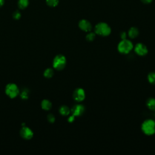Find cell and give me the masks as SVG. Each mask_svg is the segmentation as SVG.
I'll use <instances>...</instances> for the list:
<instances>
[{
  "instance_id": "22",
  "label": "cell",
  "mask_w": 155,
  "mask_h": 155,
  "mask_svg": "<svg viewBox=\"0 0 155 155\" xmlns=\"http://www.w3.org/2000/svg\"><path fill=\"white\" fill-rule=\"evenodd\" d=\"M47 119L48 120V122L52 124V123H54L55 122V120H56V118H55V116L54 114H51V113H50L47 115Z\"/></svg>"
},
{
  "instance_id": "20",
  "label": "cell",
  "mask_w": 155,
  "mask_h": 155,
  "mask_svg": "<svg viewBox=\"0 0 155 155\" xmlns=\"http://www.w3.org/2000/svg\"><path fill=\"white\" fill-rule=\"evenodd\" d=\"M19 95L22 99H27L29 95L28 91L27 89H24L21 93H19Z\"/></svg>"
},
{
  "instance_id": "21",
  "label": "cell",
  "mask_w": 155,
  "mask_h": 155,
  "mask_svg": "<svg viewBox=\"0 0 155 155\" xmlns=\"http://www.w3.org/2000/svg\"><path fill=\"white\" fill-rule=\"evenodd\" d=\"M12 17L15 20H18L21 17V13L19 10H15L12 14Z\"/></svg>"
},
{
  "instance_id": "7",
  "label": "cell",
  "mask_w": 155,
  "mask_h": 155,
  "mask_svg": "<svg viewBox=\"0 0 155 155\" xmlns=\"http://www.w3.org/2000/svg\"><path fill=\"white\" fill-rule=\"evenodd\" d=\"M73 98L76 102H81L85 98V92L82 88H76L73 93Z\"/></svg>"
},
{
  "instance_id": "1",
  "label": "cell",
  "mask_w": 155,
  "mask_h": 155,
  "mask_svg": "<svg viewBox=\"0 0 155 155\" xmlns=\"http://www.w3.org/2000/svg\"><path fill=\"white\" fill-rule=\"evenodd\" d=\"M142 132L148 136L155 134V120L148 119L143 121L141 125Z\"/></svg>"
},
{
  "instance_id": "18",
  "label": "cell",
  "mask_w": 155,
  "mask_h": 155,
  "mask_svg": "<svg viewBox=\"0 0 155 155\" xmlns=\"http://www.w3.org/2000/svg\"><path fill=\"white\" fill-rule=\"evenodd\" d=\"M46 4L50 7H55L59 4V0H45Z\"/></svg>"
},
{
  "instance_id": "5",
  "label": "cell",
  "mask_w": 155,
  "mask_h": 155,
  "mask_svg": "<svg viewBox=\"0 0 155 155\" xmlns=\"http://www.w3.org/2000/svg\"><path fill=\"white\" fill-rule=\"evenodd\" d=\"M5 93L10 99L16 98L20 93L18 85L14 83H8L5 87Z\"/></svg>"
},
{
  "instance_id": "15",
  "label": "cell",
  "mask_w": 155,
  "mask_h": 155,
  "mask_svg": "<svg viewBox=\"0 0 155 155\" xmlns=\"http://www.w3.org/2000/svg\"><path fill=\"white\" fill-rule=\"evenodd\" d=\"M29 5V0H18V7L21 10L26 8Z\"/></svg>"
},
{
  "instance_id": "19",
  "label": "cell",
  "mask_w": 155,
  "mask_h": 155,
  "mask_svg": "<svg viewBox=\"0 0 155 155\" xmlns=\"http://www.w3.org/2000/svg\"><path fill=\"white\" fill-rule=\"evenodd\" d=\"M95 38H96V33L94 32H90V31H89V33L85 36L86 40L88 42L93 41Z\"/></svg>"
},
{
  "instance_id": "13",
  "label": "cell",
  "mask_w": 155,
  "mask_h": 155,
  "mask_svg": "<svg viewBox=\"0 0 155 155\" xmlns=\"http://www.w3.org/2000/svg\"><path fill=\"white\" fill-rule=\"evenodd\" d=\"M59 113L62 116H66L69 115V114L71 112L70 108L68 106L65 105H62V106H61L59 107Z\"/></svg>"
},
{
  "instance_id": "25",
  "label": "cell",
  "mask_w": 155,
  "mask_h": 155,
  "mask_svg": "<svg viewBox=\"0 0 155 155\" xmlns=\"http://www.w3.org/2000/svg\"><path fill=\"white\" fill-rule=\"evenodd\" d=\"M141 1L145 4H149L152 1V0H141Z\"/></svg>"
},
{
  "instance_id": "2",
  "label": "cell",
  "mask_w": 155,
  "mask_h": 155,
  "mask_svg": "<svg viewBox=\"0 0 155 155\" xmlns=\"http://www.w3.org/2000/svg\"><path fill=\"white\" fill-rule=\"evenodd\" d=\"M111 31L110 27L105 22H99L94 27V33L96 35L101 36H107Z\"/></svg>"
},
{
  "instance_id": "10",
  "label": "cell",
  "mask_w": 155,
  "mask_h": 155,
  "mask_svg": "<svg viewBox=\"0 0 155 155\" xmlns=\"http://www.w3.org/2000/svg\"><path fill=\"white\" fill-rule=\"evenodd\" d=\"M78 25L79 28L84 31L89 32L92 29L91 24L87 19H81L79 22Z\"/></svg>"
},
{
  "instance_id": "11",
  "label": "cell",
  "mask_w": 155,
  "mask_h": 155,
  "mask_svg": "<svg viewBox=\"0 0 155 155\" xmlns=\"http://www.w3.org/2000/svg\"><path fill=\"white\" fill-rule=\"evenodd\" d=\"M139 30L136 27H131L128 31V35L131 39H134L137 37L139 35Z\"/></svg>"
},
{
  "instance_id": "9",
  "label": "cell",
  "mask_w": 155,
  "mask_h": 155,
  "mask_svg": "<svg viewBox=\"0 0 155 155\" xmlns=\"http://www.w3.org/2000/svg\"><path fill=\"white\" fill-rule=\"evenodd\" d=\"M71 114L75 117L82 116L85 111V107L82 104H76L70 110Z\"/></svg>"
},
{
  "instance_id": "16",
  "label": "cell",
  "mask_w": 155,
  "mask_h": 155,
  "mask_svg": "<svg viewBox=\"0 0 155 155\" xmlns=\"http://www.w3.org/2000/svg\"><path fill=\"white\" fill-rule=\"evenodd\" d=\"M54 75V70L51 68H47L44 71V76L45 78H51Z\"/></svg>"
},
{
  "instance_id": "8",
  "label": "cell",
  "mask_w": 155,
  "mask_h": 155,
  "mask_svg": "<svg viewBox=\"0 0 155 155\" xmlns=\"http://www.w3.org/2000/svg\"><path fill=\"white\" fill-rule=\"evenodd\" d=\"M134 50L137 55L140 56L146 55L148 51L147 47L144 44L141 43V42L137 43L135 45V46L134 47Z\"/></svg>"
},
{
  "instance_id": "14",
  "label": "cell",
  "mask_w": 155,
  "mask_h": 155,
  "mask_svg": "<svg viewBox=\"0 0 155 155\" xmlns=\"http://www.w3.org/2000/svg\"><path fill=\"white\" fill-rule=\"evenodd\" d=\"M147 107L152 111H155V98L149 97L146 102Z\"/></svg>"
},
{
  "instance_id": "17",
  "label": "cell",
  "mask_w": 155,
  "mask_h": 155,
  "mask_svg": "<svg viewBox=\"0 0 155 155\" xmlns=\"http://www.w3.org/2000/svg\"><path fill=\"white\" fill-rule=\"evenodd\" d=\"M148 82L153 85H155V72H150L147 76Z\"/></svg>"
},
{
  "instance_id": "6",
  "label": "cell",
  "mask_w": 155,
  "mask_h": 155,
  "mask_svg": "<svg viewBox=\"0 0 155 155\" xmlns=\"http://www.w3.org/2000/svg\"><path fill=\"white\" fill-rule=\"evenodd\" d=\"M19 134L21 137L25 140H30L33 138L34 136V133L32 130L25 125L22 126V127L20 130Z\"/></svg>"
},
{
  "instance_id": "24",
  "label": "cell",
  "mask_w": 155,
  "mask_h": 155,
  "mask_svg": "<svg viewBox=\"0 0 155 155\" xmlns=\"http://www.w3.org/2000/svg\"><path fill=\"white\" fill-rule=\"evenodd\" d=\"M75 117H75L74 116H73V114H71V116H70L68 117L67 120H68V122L71 123V122H73L74 120Z\"/></svg>"
},
{
  "instance_id": "23",
  "label": "cell",
  "mask_w": 155,
  "mask_h": 155,
  "mask_svg": "<svg viewBox=\"0 0 155 155\" xmlns=\"http://www.w3.org/2000/svg\"><path fill=\"white\" fill-rule=\"evenodd\" d=\"M127 33L125 31L120 32V38H121V39H127Z\"/></svg>"
},
{
  "instance_id": "4",
  "label": "cell",
  "mask_w": 155,
  "mask_h": 155,
  "mask_svg": "<svg viewBox=\"0 0 155 155\" xmlns=\"http://www.w3.org/2000/svg\"><path fill=\"white\" fill-rule=\"evenodd\" d=\"M66 64V58L62 54H57L53 60V67L54 69L58 71L62 70L65 68Z\"/></svg>"
},
{
  "instance_id": "12",
  "label": "cell",
  "mask_w": 155,
  "mask_h": 155,
  "mask_svg": "<svg viewBox=\"0 0 155 155\" xmlns=\"http://www.w3.org/2000/svg\"><path fill=\"white\" fill-rule=\"evenodd\" d=\"M41 108L45 111H48L50 110L51 107H52V103L50 101H49L48 99H43L41 102Z\"/></svg>"
},
{
  "instance_id": "26",
  "label": "cell",
  "mask_w": 155,
  "mask_h": 155,
  "mask_svg": "<svg viewBox=\"0 0 155 155\" xmlns=\"http://www.w3.org/2000/svg\"><path fill=\"white\" fill-rule=\"evenodd\" d=\"M4 3H5L4 0H0V8H1L4 5Z\"/></svg>"
},
{
  "instance_id": "3",
  "label": "cell",
  "mask_w": 155,
  "mask_h": 155,
  "mask_svg": "<svg viewBox=\"0 0 155 155\" xmlns=\"http://www.w3.org/2000/svg\"><path fill=\"white\" fill-rule=\"evenodd\" d=\"M133 48L132 42L128 39H121L117 45V50L121 54H128Z\"/></svg>"
}]
</instances>
